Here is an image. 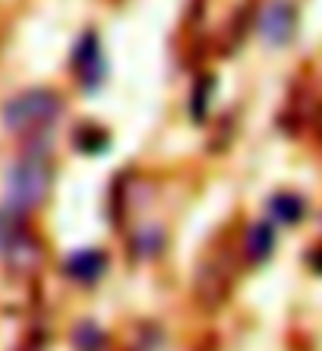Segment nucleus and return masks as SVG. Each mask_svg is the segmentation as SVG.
Instances as JSON below:
<instances>
[{
	"mask_svg": "<svg viewBox=\"0 0 322 351\" xmlns=\"http://www.w3.org/2000/svg\"><path fill=\"white\" fill-rule=\"evenodd\" d=\"M57 114H60V98L54 92L35 89V92H25V95L13 98L7 105V111H3V121H7L10 130L29 133V130H41V127L54 123Z\"/></svg>",
	"mask_w": 322,
	"mask_h": 351,
	"instance_id": "obj_1",
	"label": "nucleus"
},
{
	"mask_svg": "<svg viewBox=\"0 0 322 351\" xmlns=\"http://www.w3.org/2000/svg\"><path fill=\"white\" fill-rule=\"evenodd\" d=\"M45 190H48L45 158H23L10 174V206H13V213H29L32 206H38Z\"/></svg>",
	"mask_w": 322,
	"mask_h": 351,
	"instance_id": "obj_2",
	"label": "nucleus"
},
{
	"mask_svg": "<svg viewBox=\"0 0 322 351\" xmlns=\"http://www.w3.org/2000/svg\"><path fill=\"white\" fill-rule=\"evenodd\" d=\"M294 23H297L294 7H290L288 0H275L272 7L262 13V35L272 45H284L290 38V32H294Z\"/></svg>",
	"mask_w": 322,
	"mask_h": 351,
	"instance_id": "obj_3",
	"label": "nucleus"
},
{
	"mask_svg": "<svg viewBox=\"0 0 322 351\" xmlns=\"http://www.w3.org/2000/svg\"><path fill=\"white\" fill-rule=\"evenodd\" d=\"M76 70H79L82 82L86 86H98L101 82V73H105V66H101V51H98V41L92 35L82 38V45L76 48Z\"/></svg>",
	"mask_w": 322,
	"mask_h": 351,
	"instance_id": "obj_4",
	"label": "nucleus"
},
{
	"mask_svg": "<svg viewBox=\"0 0 322 351\" xmlns=\"http://www.w3.org/2000/svg\"><path fill=\"white\" fill-rule=\"evenodd\" d=\"M66 272L73 278H79V282H92V278H98L105 272V256L95 254V250H82V254L66 260Z\"/></svg>",
	"mask_w": 322,
	"mask_h": 351,
	"instance_id": "obj_5",
	"label": "nucleus"
},
{
	"mask_svg": "<svg viewBox=\"0 0 322 351\" xmlns=\"http://www.w3.org/2000/svg\"><path fill=\"white\" fill-rule=\"evenodd\" d=\"M269 209H272V219L275 221H284V225H288V221H297L300 219L304 203H300L297 196H290V193H278L272 203H269Z\"/></svg>",
	"mask_w": 322,
	"mask_h": 351,
	"instance_id": "obj_6",
	"label": "nucleus"
},
{
	"mask_svg": "<svg viewBox=\"0 0 322 351\" xmlns=\"http://www.w3.org/2000/svg\"><path fill=\"white\" fill-rule=\"evenodd\" d=\"M250 256L253 260H266L269 256V250L275 247V234H272V228L269 225H256V228L250 231Z\"/></svg>",
	"mask_w": 322,
	"mask_h": 351,
	"instance_id": "obj_7",
	"label": "nucleus"
}]
</instances>
